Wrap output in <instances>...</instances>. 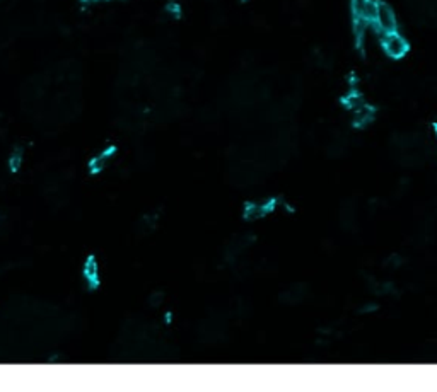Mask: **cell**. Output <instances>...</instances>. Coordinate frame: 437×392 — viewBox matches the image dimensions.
I'll return each mask as SVG.
<instances>
[{"instance_id": "1", "label": "cell", "mask_w": 437, "mask_h": 392, "mask_svg": "<svg viewBox=\"0 0 437 392\" xmlns=\"http://www.w3.org/2000/svg\"><path fill=\"white\" fill-rule=\"evenodd\" d=\"M374 28L378 29L381 35H386V33H393L398 29V19L397 14H395L393 7L386 2H378L376 6V14L374 21H372Z\"/></svg>"}, {"instance_id": "2", "label": "cell", "mask_w": 437, "mask_h": 392, "mask_svg": "<svg viewBox=\"0 0 437 392\" xmlns=\"http://www.w3.org/2000/svg\"><path fill=\"white\" fill-rule=\"evenodd\" d=\"M347 108H349L350 114H352V119L356 125H365V123L371 121L374 118V110L365 103V99L362 98L361 94L354 92V94H349V98L345 101Z\"/></svg>"}, {"instance_id": "3", "label": "cell", "mask_w": 437, "mask_h": 392, "mask_svg": "<svg viewBox=\"0 0 437 392\" xmlns=\"http://www.w3.org/2000/svg\"><path fill=\"white\" fill-rule=\"evenodd\" d=\"M381 46H383L384 53L390 58H402L405 57L406 51H409V41L403 38L398 31L393 33H386L383 35V40H381Z\"/></svg>"}, {"instance_id": "4", "label": "cell", "mask_w": 437, "mask_h": 392, "mask_svg": "<svg viewBox=\"0 0 437 392\" xmlns=\"http://www.w3.org/2000/svg\"><path fill=\"white\" fill-rule=\"evenodd\" d=\"M376 6H378L376 0H350V9H352L354 19L356 21H374Z\"/></svg>"}, {"instance_id": "5", "label": "cell", "mask_w": 437, "mask_h": 392, "mask_svg": "<svg viewBox=\"0 0 437 392\" xmlns=\"http://www.w3.org/2000/svg\"><path fill=\"white\" fill-rule=\"evenodd\" d=\"M268 212V203H265V201H255V203L248 205V208H246V216L248 219H260V216L267 215Z\"/></svg>"}, {"instance_id": "6", "label": "cell", "mask_w": 437, "mask_h": 392, "mask_svg": "<svg viewBox=\"0 0 437 392\" xmlns=\"http://www.w3.org/2000/svg\"><path fill=\"white\" fill-rule=\"evenodd\" d=\"M434 132H436V138H437V123H436V126H434Z\"/></svg>"}]
</instances>
